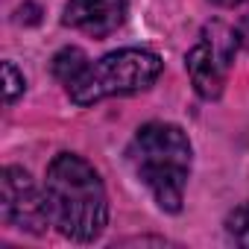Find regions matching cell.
Returning a JSON list of instances; mask_svg holds the SVG:
<instances>
[{
  "instance_id": "1",
  "label": "cell",
  "mask_w": 249,
  "mask_h": 249,
  "mask_svg": "<svg viewBox=\"0 0 249 249\" xmlns=\"http://www.w3.org/2000/svg\"><path fill=\"white\" fill-rule=\"evenodd\" d=\"M44 199L50 226H56L71 240L88 243L100 237L108 223L106 188L97 170L73 153H59L50 161L44 179Z\"/></svg>"
},
{
  "instance_id": "2",
  "label": "cell",
  "mask_w": 249,
  "mask_h": 249,
  "mask_svg": "<svg viewBox=\"0 0 249 249\" xmlns=\"http://www.w3.org/2000/svg\"><path fill=\"white\" fill-rule=\"evenodd\" d=\"M129 161L138 179L153 191L159 208L176 214L191 176V141L176 123H144L129 147Z\"/></svg>"
},
{
  "instance_id": "3",
  "label": "cell",
  "mask_w": 249,
  "mask_h": 249,
  "mask_svg": "<svg viewBox=\"0 0 249 249\" xmlns=\"http://www.w3.org/2000/svg\"><path fill=\"white\" fill-rule=\"evenodd\" d=\"M161 68H164L161 59L150 50H138V47L114 50L100 62L88 65V71L73 85H68V94L76 106H91L117 94H135L150 88L159 79Z\"/></svg>"
},
{
  "instance_id": "4",
  "label": "cell",
  "mask_w": 249,
  "mask_h": 249,
  "mask_svg": "<svg viewBox=\"0 0 249 249\" xmlns=\"http://www.w3.org/2000/svg\"><path fill=\"white\" fill-rule=\"evenodd\" d=\"M237 47H240L237 30H231L220 21H211L202 27L199 41L185 56L188 76L202 100H217L223 94V85H226V76H229Z\"/></svg>"
},
{
  "instance_id": "5",
  "label": "cell",
  "mask_w": 249,
  "mask_h": 249,
  "mask_svg": "<svg viewBox=\"0 0 249 249\" xmlns=\"http://www.w3.org/2000/svg\"><path fill=\"white\" fill-rule=\"evenodd\" d=\"M0 211L9 226L30 234H41L50 223L44 191L36 188L24 167H3L0 173Z\"/></svg>"
},
{
  "instance_id": "6",
  "label": "cell",
  "mask_w": 249,
  "mask_h": 249,
  "mask_svg": "<svg viewBox=\"0 0 249 249\" xmlns=\"http://www.w3.org/2000/svg\"><path fill=\"white\" fill-rule=\"evenodd\" d=\"M62 21L85 36L106 38L126 21V0H68Z\"/></svg>"
},
{
  "instance_id": "7",
  "label": "cell",
  "mask_w": 249,
  "mask_h": 249,
  "mask_svg": "<svg viewBox=\"0 0 249 249\" xmlns=\"http://www.w3.org/2000/svg\"><path fill=\"white\" fill-rule=\"evenodd\" d=\"M88 56L79 50V47H65L53 56V76L65 85H73L85 71H88Z\"/></svg>"
},
{
  "instance_id": "8",
  "label": "cell",
  "mask_w": 249,
  "mask_h": 249,
  "mask_svg": "<svg viewBox=\"0 0 249 249\" xmlns=\"http://www.w3.org/2000/svg\"><path fill=\"white\" fill-rule=\"evenodd\" d=\"M226 231L237 246L249 249V199L243 205H237L229 217H226Z\"/></svg>"
},
{
  "instance_id": "9",
  "label": "cell",
  "mask_w": 249,
  "mask_h": 249,
  "mask_svg": "<svg viewBox=\"0 0 249 249\" xmlns=\"http://www.w3.org/2000/svg\"><path fill=\"white\" fill-rule=\"evenodd\" d=\"M21 91H24V76L18 73V68L12 62H3V97H6V103H15Z\"/></svg>"
},
{
  "instance_id": "10",
  "label": "cell",
  "mask_w": 249,
  "mask_h": 249,
  "mask_svg": "<svg viewBox=\"0 0 249 249\" xmlns=\"http://www.w3.org/2000/svg\"><path fill=\"white\" fill-rule=\"evenodd\" d=\"M237 38H240V44L249 50V15H246V18L237 24Z\"/></svg>"
},
{
  "instance_id": "11",
  "label": "cell",
  "mask_w": 249,
  "mask_h": 249,
  "mask_svg": "<svg viewBox=\"0 0 249 249\" xmlns=\"http://www.w3.org/2000/svg\"><path fill=\"white\" fill-rule=\"evenodd\" d=\"M211 3H217V6H226V9H231V6H240L243 0H211Z\"/></svg>"
}]
</instances>
